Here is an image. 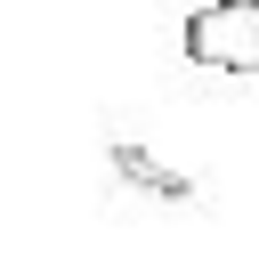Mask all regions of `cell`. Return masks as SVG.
I'll use <instances>...</instances> for the list:
<instances>
[{"mask_svg":"<svg viewBox=\"0 0 259 259\" xmlns=\"http://www.w3.org/2000/svg\"><path fill=\"white\" fill-rule=\"evenodd\" d=\"M186 65L219 81H259V0H202L186 16Z\"/></svg>","mask_w":259,"mask_h":259,"instance_id":"cell-1","label":"cell"},{"mask_svg":"<svg viewBox=\"0 0 259 259\" xmlns=\"http://www.w3.org/2000/svg\"><path fill=\"white\" fill-rule=\"evenodd\" d=\"M105 162H113V178H121L130 194H146V202H194V178L170 170V162H162L154 146H138V138H113Z\"/></svg>","mask_w":259,"mask_h":259,"instance_id":"cell-2","label":"cell"}]
</instances>
